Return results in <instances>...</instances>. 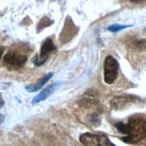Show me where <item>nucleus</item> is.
I'll return each mask as SVG.
<instances>
[{"label": "nucleus", "mask_w": 146, "mask_h": 146, "mask_svg": "<svg viewBox=\"0 0 146 146\" xmlns=\"http://www.w3.org/2000/svg\"><path fill=\"white\" fill-rule=\"evenodd\" d=\"M63 84L62 82H54V84H50L48 86H47L45 89H43V90L37 95V96H35L33 100V101H31V104L34 105V104H37L40 102V101H43L47 100L48 97H50L51 95L58 90V89L61 86V84Z\"/></svg>", "instance_id": "423d86ee"}, {"label": "nucleus", "mask_w": 146, "mask_h": 146, "mask_svg": "<svg viewBox=\"0 0 146 146\" xmlns=\"http://www.w3.org/2000/svg\"><path fill=\"white\" fill-rule=\"evenodd\" d=\"M79 140L82 144L87 146H114L110 139L103 135H94L85 133L80 135Z\"/></svg>", "instance_id": "7ed1b4c3"}, {"label": "nucleus", "mask_w": 146, "mask_h": 146, "mask_svg": "<svg viewBox=\"0 0 146 146\" xmlns=\"http://www.w3.org/2000/svg\"><path fill=\"white\" fill-rule=\"evenodd\" d=\"M104 82L108 84H112L118 75L119 65L116 58L112 56H108L104 61Z\"/></svg>", "instance_id": "f03ea898"}, {"label": "nucleus", "mask_w": 146, "mask_h": 146, "mask_svg": "<svg viewBox=\"0 0 146 146\" xmlns=\"http://www.w3.org/2000/svg\"><path fill=\"white\" fill-rule=\"evenodd\" d=\"M126 135L121 140L126 143L140 142L146 135V121L142 117H132L126 124Z\"/></svg>", "instance_id": "f257e3e1"}, {"label": "nucleus", "mask_w": 146, "mask_h": 146, "mask_svg": "<svg viewBox=\"0 0 146 146\" xmlns=\"http://www.w3.org/2000/svg\"><path fill=\"white\" fill-rule=\"evenodd\" d=\"M129 101V99L127 96H122V97H117L115 98L111 102L112 107L115 110H120L121 108L125 106V104Z\"/></svg>", "instance_id": "6e6552de"}, {"label": "nucleus", "mask_w": 146, "mask_h": 146, "mask_svg": "<svg viewBox=\"0 0 146 146\" xmlns=\"http://www.w3.org/2000/svg\"><path fill=\"white\" fill-rule=\"evenodd\" d=\"M52 76H53V74L49 73L46 76H44L42 79H40L39 82H37V84H33V85H28V86L25 87V89H26V91H28L29 92H34L39 91L43 85H45L47 82L50 80V78H51Z\"/></svg>", "instance_id": "0eeeda50"}, {"label": "nucleus", "mask_w": 146, "mask_h": 146, "mask_svg": "<svg viewBox=\"0 0 146 146\" xmlns=\"http://www.w3.org/2000/svg\"><path fill=\"white\" fill-rule=\"evenodd\" d=\"M131 2H134V3H138V2H141L143 0H130Z\"/></svg>", "instance_id": "4468645a"}, {"label": "nucleus", "mask_w": 146, "mask_h": 146, "mask_svg": "<svg viewBox=\"0 0 146 146\" xmlns=\"http://www.w3.org/2000/svg\"><path fill=\"white\" fill-rule=\"evenodd\" d=\"M115 125H116L117 129L120 133H122V134H124V135L126 134V124L122 123V122H117V123H116Z\"/></svg>", "instance_id": "9d476101"}, {"label": "nucleus", "mask_w": 146, "mask_h": 146, "mask_svg": "<svg viewBox=\"0 0 146 146\" xmlns=\"http://www.w3.org/2000/svg\"><path fill=\"white\" fill-rule=\"evenodd\" d=\"M131 25H120V24H113V25H110V26L108 28L110 31H112V33H117V31H121L125 28H127V27H130Z\"/></svg>", "instance_id": "1a4fd4ad"}, {"label": "nucleus", "mask_w": 146, "mask_h": 146, "mask_svg": "<svg viewBox=\"0 0 146 146\" xmlns=\"http://www.w3.org/2000/svg\"><path fill=\"white\" fill-rule=\"evenodd\" d=\"M56 49V47L53 43V40L51 39H47L43 42L42 46L40 48V52L39 56H36L33 59V63L36 66H41L45 63L48 59V55Z\"/></svg>", "instance_id": "20e7f679"}, {"label": "nucleus", "mask_w": 146, "mask_h": 146, "mask_svg": "<svg viewBox=\"0 0 146 146\" xmlns=\"http://www.w3.org/2000/svg\"><path fill=\"white\" fill-rule=\"evenodd\" d=\"M3 105H4V100L1 98V96H0V109H1V108L3 107Z\"/></svg>", "instance_id": "f8f14e48"}, {"label": "nucleus", "mask_w": 146, "mask_h": 146, "mask_svg": "<svg viewBox=\"0 0 146 146\" xmlns=\"http://www.w3.org/2000/svg\"><path fill=\"white\" fill-rule=\"evenodd\" d=\"M4 61L9 66L20 67L27 61V56L16 51H9L4 56Z\"/></svg>", "instance_id": "39448f33"}, {"label": "nucleus", "mask_w": 146, "mask_h": 146, "mask_svg": "<svg viewBox=\"0 0 146 146\" xmlns=\"http://www.w3.org/2000/svg\"><path fill=\"white\" fill-rule=\"evenodd\" d=\"M4 120H5V116L2 115V114H0V125L3 123Z\"/></svg>", "instance_id": "9b49d317"}, {"label": "nucleus", "mask_w": 146, "mask_h": 146, "mask_svg": "<svg viewBox=\"0 0 146 146\" xmlns=\"http://www.w3.org/2000/svg\"><path fill=\"white\" fill-rule=\"evenodd\" d=\"M141 42H142L143 44H144V47L146 48V40H142Z\"/></svg>", "instance_id": "2eb2a0df"}, {"label": "nucleus", "mask_w": 146, "mask_h": 146, "mask_svg": "<svg viewBox=\"0 0 146 146\" xmlns=\"http://www.w3.org/2000/svg\"><path fill=\"white\" fill-rule=\"evenodd\" d=\"M3 52H4V48L2 47H0V59H1V56L3 55Z\"/></svg>", "instance_id": "ddd939ff"}]
</instances>
